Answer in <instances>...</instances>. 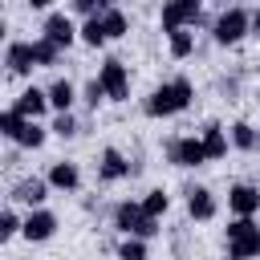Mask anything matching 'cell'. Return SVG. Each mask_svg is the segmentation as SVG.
Listing matches in <instances>:
<instances>
[{
	"instance_id": "9c48e42d",
	"label": "cell",
	"mask_w": 260,
	"mask_h": 260,
	"mask_svg": "<svg viewBox=\"0 0 260 260\" xmlns=\"http://www.w3.org/2000/svg\"><path fill=\"white\" fill-rule=\"evenodd\" d=\"M53 232H57V215H53V211H45V207H32V211H28V219H24V228H20V236H24L28 244L49 240Z\"/></svg>"
},
{
	"instance_id": "f546056e",
	"label": "cell",
	"mask_w": 260,
	"mask_h": 260,
	"mask_svg": "<svg viewBox=\"0 0 260 260\" xmlns=\"http://www.w3.org/2000/svg\"><path fill=\"white\" fill-rule=\"evenodd\" d=\"M49 130H53V134H61V138H73V134H77V118H73V114H57Z\"/></svg>"
},
{
	"instance_id": "9a60e30c",
	"label": "cell",
	"mask_w": 260,
	"mask_h": 260,
	"mask_svg": "<svg viewBox=\"0 0 260 260\" xmlns=\"http://www.w3.org/2000/svg\"><path fill=\"white\" fill-rule=\"evenodd\" d=\"M187 215L191 219H211L215 215V199H211V191L207 187H187Z\"/></svg>"
},
{
	"instance_id": "f1b7e54d",
	"label": "cell",
	"mask_w": 260,
	"mask_h": 260,
	"mask_svg": "<svg viewBox=\"0 0 260 260\" xmlns=\"http://www.w3.org/2000/svg\"><path fill=\"white\" fill-rule=\"evenodd\" d=\"M102 98H106V85H102V81L93 77V81H89V85L81 89V102H85L89 110H98V106H102Z\"/></svg>"
},
{
	"instance_id": "44dd1931",
	"label": "cell",
	"mask_w": 260,
	"mask_h": 260,
	"mask_svg": "<svg viewBox=\"0 0 260 260\" xmlns=\"http://www.w3.org/2000/svg\"><path fill=\"white\" fill-rule=\"evenodd\" d=\"M45 126L37 122V118H24V126H20V134H16V146H28V150H37V146H45Z\"/></svg>"
},
{
	"instance_id": "8fae6325",
	"label": "cell",
	"mask_w": 260,
	"mask_h": 260,
	"mask_svg": "<svg viewBox=\"0 0 260 260\" xmlns=\"http://www.w3.org/2000/svg\"><path fill=\"white\" fill-rule=\"evenodd\" d=\"M228 207H232L236 215H256V211H260V187L236 183V187L228 191Z\"/></svg>"
},
{
	"instance_id": "8992f818",
	"label": "cell",
	"mask_w": 260,
	"mask_h": 260,
	"mask_svg": "<svg viewBox=\"0 0 260 260\" xmlns=\"http://www.w3.org/2000/svg\"><path fill=\"white\" fill-rule=\"evenodd\" d=\"M167 158L175 162V167H203V162H211L207 158V146H203V138H195V134H187V138H171L167 142Z\"/></svg>"
},
{
	"instance_id": "4dcf8cb0",
	"label": "cell",
	"mask_w": 260,
	"mask_h": 260,
	"mask_svg": "<svg viewBox=\"0 0 260 260\" xmlns=\"http://www.w3.org/2000/svg\"><path fill=\"white\" fill-rule=\"evenodd\" d=\"M20 228H24V223H20V219H16V211L8 207V211L0 215V240H12V236H16Z\"/></svg>"
},
{
	"instance_id": "d6a6232c",
	"label": "cell",
	"mask_w": 260,
	"mask_h": 260,
	"mask_svg": "<svg viewBox=\"0 0 260 260\" xmlns=\"http://www.w3.org/2000/svg\"><path fill=\"white\" fill-rule=\"evenodd\" d=\"M53 0H28V8H49Z\"/></svg>"
},
{
	"instance_id": "2e32d148",
	"label": "cell",
	"mask_w": 260,
	"mask_h": 260,
	"mask_svg": "<svg viewBox=\"0 0 260 260\" xmlns=\"http://www.w3.org/2000/svg\"><path fill=\"white\" fill-rule=\"evenodd\" d=\"M49 183L57 187V191H77V183H81V171H77V162H53L49 167Z\"/></svg>"
},
{
	"instance_id": "5b68a950",
	"label": "cell",
	"mask_w": 260,
	"mask_h": 260,
	"mask_svg": "<svg viewBox=\"0 0 260 260\" xmlns=\"http://www.w3.org/2000/svg\"><path fill=\"white\" fill-rule=\"evenodd\" d=\"M199 16H203V0H162L158 24H162V32H175V28L199 24Z\"/></svg>"
},
{
	"instance_id": "e575fe53",
	"label": "cell",
	"mask_w": 260,
	"mask_h": 260,
	"mask_svg": "<svg viewBox=\"0 0 260 260\" xmlns=\"http://www.w3.org/2000/svg\"><path fill=\"white\" fill-rule=\"evenodd\" d=\"M228 260H232V256H228Z\"/></svg>"
},
{
	"instance_id": "ffe728a7",
	"label": "cell",
	"mask_w": 260,
	"mask_h": 260,
	"mask_svg": "<svg viewBox=\"0 0 260 260\" xmlns=\"http://www.w3.org/2000/svg\"><path fill=\"white\" fill-rule=\"evenodd\" d=\"M232 146H236V150H244V154L260 150V134H256V126H248V122H236V126H232Z\"/></svg>"
},
{
	"instance_id": "5bb4252c",
	"label": "cell",
	"mask_w": 260,
	"mask_h": 260,
	"mask_svg": "<svg viewBox=\"0 0 260 260\" xmlns=\"http://www.w3.org/2000/svg\"><path fill=\"white\" fill-rule=\"evenodd\" d=\"M45 37H49L53 45H61V49H69V45L77 41V28H73V20H69L65 12H53V16L45 20Z\"/></svg>"
},
{
	"instance_id": "30bf717a",
	"label": "cell",
	"mask_w": 260,
	"mask_h": 260,
	"mask_svg": "<svg viewBox=\"0 0 260 260\" xmlns=\"http://www.w3.org/2000/svg\"><path fill=\"white\" fill-rule=\"evenodd\" d=\"M49 187H53L49 179H37V175H32V179H20L8 199H12V203H24V207H41V203L49 199Z\"/></svg>"
},
{
	"instance_id": "277c9868",
	"label": "cell",
	"mask_w": 260,
	"mask_h": 260,
	"mask_svg": "<svg viewBox=\"0 0 260 260\" xmlns=\"http://www.w3.org/2000/svg\"><path fill=\"white\" fill-rule=\"evenodd\" d=\"M248 32H252V12H244L240 4L223 8V12H219V20L211 24V37H215V45H236V41H244Z\"/></svg>"
},
{
	"instance_id": "d6986e66",
	"label": "cell",
	"mask_w": 260,
	"mask_h": 260,
	"mask_svg": "<svg viewBox=\"0 0 260 260\" xmlns=\"http://www.w3.org/2000/svg\"><path fill=\"white\" fill-rule=\"evenodd\" d=\"M77 37L89 45V49H102L106 41H110V32H106V24H102V16H85V24L77 28Z\"/></svg>"
},
{
	"instance_id": "6da1fadb",
	"label": "cell",
	"mask_w": 260,
	"mask_h": 260,
	"mask_svg": "<svg viewBox=\"0 0 260 260\" xmlns=\"http://www.w3.org/2000/svg\"><path fill=\"white\" fill-rule=\"evenodd\" d=\"M191 98H195V85H191L187 77H175V81L154 85V93L142 102V110H146L150 118H171V114L187 110V106H191Z\"/></svg>"
},
{
	"instance_id": "83f0119b",
	"label": "cell",
	"mask_w": 260,
	"mask_h": 260,
	"mask_svg": "<svg viewBox=\"0 0 260 260\" xmlns=\"http://www.w3.org/2000/svg\"><path fill=\"white\" fill-rule=\"evenodd\" d=\"M106 8H114V0H73V12L81 16H102Z\"/></svg>"
},
{
	"instance_id": "d4e9b609",
	"label": "cell",
	"mask_w": 260,
	"mask_h": 260,
	"mask_svg": "<svg viewBox=\"0 0 260 260\" xmlns=\"http://www.w3.org/2000/svg\"><path fill=\"white\" fill-rule=\"evenodd\" d=\"M142 207H146V215H154V219H158V215H162V211L171 207V195H167L162 187H154V191H146V199H142Z\"/></svg>"
},
{
	"instance_id": "ba28073f",
	"label": "cell",
	"mask_w": 260,
	"mask_h": 260,
	"mask_svg": "<svg viewBox=\"0 0 260 260\" xmlns=\"http://www.w3.org/2000/svg\"><path fill=\"white\" fill-rule=\"evenodd\" d=\"M126 175H134V162H130L122 150L106 146V150H102V162H98V179H102V183H118V179H126Z\"/></svg>"
},
{
	"instance_id": "603a6c76",
	"label": "cell",
	"mask_w": 260,
	"mask_h": 260,
	"mask_svg": "<svg viewBox=\"0 0 260 260\" xmlns=\"http://www.w3.org/2000/svg\"><path fill=\"white\" fill-rule=\"evenodd\" d=\"M32 53H37V65L41 69H53L57 57H61V45H53L49 37H41V41H32Z\"/></svg>"
},
{
	"instance_id": "4fadbf2b",
	"label": "cell",
	"mask_w": 260,
	"mask_h": 260,
	"mask_svg": "<svg viewBox=\"0 0 260 260\" xmlns=\"http://www.w3.org/2000/svg\"><path fill=\"white\" fill-rule=\"evenodd\" d=\"M12 110L20 114V118H41L45 110H49V89H37V85H28L16 102H12Z\"/></svg>"
},
{
	"instance_id": "ac0fdd59",
	"label": "cell",
	"mask_w": 260,
	"mask_h": 260,
	"mask_svg": "<svg viewBox=\"0 0 260 260\" xmlns=\"http://www.w3.org/2000/svg\"><path fill=\"white\" fill-rule=\"evenodd\" d=\"M199 138H203V146H207V158H223V154H228V134H223L219 122H207Z\"/></svg>"
},
{
	"instance_id": "3957f363",
	"label": "cell",
	"mask_w": 260,
	"mask_h": 260,
	"mask_svg": "<svg viewBox=\"0 0 260 260\" xmlns=\"http://www.w3.org/2000/svg\"><path fill=\"white\" fill-rule=\"evenodd\" d=\"M228 256L232 260H252L260 256V228L252 215H236L228 223Z\"/></svg>"
},
{
	"instance_id": "7c38bea8",
	"label": "cell",
	"mask_w": 260,
	"mask_h": 260,
	"mask_svg": "<svg viewBox=\"0 0 260 260\" xmlns=\"http://www.w3.org/2000/svg\"><path fill=\"white\" fill-rule=\"evenodd\" d=\"M4 65H8V73H32V69H37L32 41H12L8 53H4Z\"/></svg>"
},
{
	"instance_id": "7402d4cb",
	"label": "cell",
	"mask_w": 260,
	"mask_h": 260,
	"mask_svg": "<svg viewBox=\"0 0 260 260\" xmlns=\"http://www.w3.org/2000/svg\"><path fill=\"white\" fill-rule=\"evenodd\" d=\"M167 41H171V57H191L195 53V37L187 32V28H175V32H167Z\"/></svg>"
},
{
	"instance_id": "7a4b0ae2",
	"label": "cell",
	"mask_w": 260,
	"mask_h": 260,
	"mask_svg": "<svg viewBox=\"0 0 260 260\" xmlns=\"http://www.w3.org/2000/svg\"><path fill=\"white\" fill-rule=\"evenodd\" d=\"M114 228H118L122 236H138V240L158 236V219L146 215V207H142V203H130V199H122V203L114 207Z\"/></svg>"
},
{
	"instance_id": "cb8c5ba5",
	"label": "cell",
	"mask_w": 260,
	"mask_h": 260,
	"mask_svg": "<svg viewBox=\"0 0 260 260\" xmlns=\"http://www.w3.org/2000/svg\"><path fill=\"white\" fill-rule=\"evenodd\" d=\"M102 24H106L110 37H126V28H130V20H126L122 8H106V12H102Z\"/></svg>"
},
{
	"instance_id": "1f68e13d",
	"label": "cell",
	"mask_w": 260,
	"mask_h": 260,
	"mask_svg": "<svg viewBox=\"0 0 260 260\" xmlns=\"http://www.w3.org/2000/svg\"><path fill=\"white\" fill-rule=\"evenodd\" d=\"M252 32H256V37H260V8H256V12H252Z\"/></svg>"
},
{
	"instance_id": "484cf974",
	"label": "cell",
	"mask_w": 260,
	"mask_h": 260,
	"mask_svg": "<svg viewBox=\"0 0 260 260\" xmlns=\"http://www.w3.org/2000/svg\"><path fill=\"white\" fill-rule=\"evenodd\" d=\"M118 260H146V244H142L138 236H126V240L118 244Z\"/></svg>"
},
{
	"instance_id": "836d02e7",
	"label": "cell",
	"mask_w": 260,
	"mask_h": 260,
	"mask_svg": "<svg viewBox=\"0 0 260 260\" xmlns=\"http://www.w3.org/2000/svg\"><path fill=\"white\" fill-rule=\"evenodd\" d=\"M211 4H219V8H232V4H228V0H211Z\"/></svg>"
},
{
	"instance_id": "52a82bcc",
	"label": "cell",
	"mask_w": 260,
	"mask_h": 260,
	"mask_svg": "<svg viewBox=\"0 0 260 260\" xmlns=\"http://www.w3.org/2000/svg\"><path fill=\"white\" fill-rule=\"evenodd\" d=\"M98 81L106 85V98H110V102H126V98H130V73H126V65H122L118 57L102 61Z\"/></svg>"
},
{
	"instance_id": "4316f807",
	"label": "cell",
	"mask_w": 260,
	"mask_h": 260,
	"mask_svg": "<svg viewBox=\"0 0 260 260\" xmlns=\"http://www.w3.org/2000/svg\"><path fill=\"white\" fill-rule=\"evenodd\" d=\"M20 126H24V118H20L16 110H4V114H0V134H4V138H12V142H16Z\"/></svg>"
},
{
	"instance_id": "e0dca14e",
	"label": "cell",
	"mask_w": 260,
	"mask_h": 260,
	"mask_svg": "<svg viewBox=\"0 0 260 260\" xmlns=\"http://www.w3.org/2000/svg\"><path fill=\"white\" fill-rule=\"evenodd\" d=\"M73 102H77V89H73V81L57 77V81L49 85V106H53L57 114H69V110H73Z\"/></svg>"
}]
</instances>
